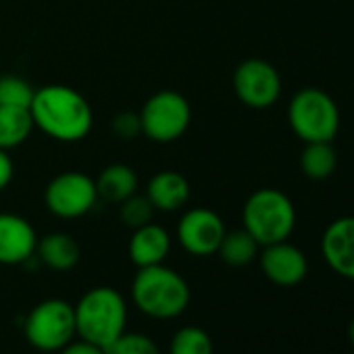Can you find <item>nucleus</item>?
<instances>
[{
	"label": "nucleus",
	"mask_w": 354,
	"mask_h": 354,
	"mask_svg": "<svg viewBox=\"0 0 354 354\" xmlns=\"http://www.w3.org/2000/svg\"><path fill=\"white\" fill-rule=\"evenodd\" d=\"M30 113L34 127L53 140L69 144L84 140L94 125V113L86 96L63 84H50L36 90Z\"/></svg>",
	"instance_id": "f257e3e1"
},
{
	"label": "nucleus",
	"mask_w": 354,
	"mask_h": 354,
	"mask_svg": "<svg viewBox=\"0 0 354 354\" xmlns=\"http://www.w3.org/2000/svg\"><path fill=\"white\" fill-rule=\"evenodd\" d=\"M188 281L169 267L152 265L138 269L131 281V298L136 306L152 319H175L190 304Z\"/></svg>",
	"instance_id": "f03ea898"
},
{
	"label": "nucleus",
	"mask_w": 354,
	"mask_h": 354,
	"mask_svg": "<svg viewBox=\"0 0 354 354\" xmlns=\"http://www.w3.org/2000/svg\"><path fill=\"white\" fill-rule=\"evenodd\" d=\"M73 310L77 335L102 350L125 331L127 306L115 288L98 286L88 290Z\"/></svg>",
	"instance_id": "7ed1b4c3"
},
{
	"label": "nucleus",
	"mask_w": 354,
	"mask_h": 354,
	"mask_svg": "<svg viewBox=\"0 0 354 354\" xmlns=\"http://www.w3.org/2000/svg\"><path fill=\"white\" fill-rule=\"evenodd\" d=\"M242 221L244 230L259 242V246H269L292 236L296 227V209L283 192L261 188L244 203Z\"/></svg>",
	"instance_id": "20e7f679"
},
{
	"label": "nucleus",
	"mask_w": 354,
	"mask_h": 354,
	"mask_svg": "<svg viewBox=\"0 0 354 354\" xmlns=\"http://www.w3.org/2000/svg\"><path fill=\"white\" fill-rule=\"evenodd\" d=\"M288 121L292 131L304 144L331 142L339 129V109L327 92L304 88L290 100Z\"/></svg>",
	"instance_id": "39448f33"
},
{
	"label": "nucleus",
	"mask_w": 354,
	"mask_h": 354,
	"mask_svg": "<svg viewBox=\"0 0 354 354\" xmlns=\"http://www.w3.org/2000/svg\"><path fill=\"white\" fill-rule=\"evenodd\" d=\"M26 339L42 352H59L73 342L75 310L67 300L48 298L36 304L24 323Z\"/></svg>",
	"instance_id": "423d86ee"
},
{
	"label": "nucleus",
	"mask_w": 354,
	"mask_h": 354,
	"mask_svg": "<svg viewBox=\"0 0 354 354\" xmlns=\"http://www.w3.org/2000/svg\"><path fill=\"white\" fill-rule=\"evenodd\" d=\"M138 115L142 133L158 144L180 140L188 131L192 121L188 98L175 90H160L152 94Z\"/></svg>",
	"instance_id": "0eeeda50"
},
{
	"label": "nucleus",
	"mask_w": 354,
	"mask_h": 354,
	"mask_svg": "<svg viewBox=\"0 0 354 354\" xmlns=\"http://www.w3.org/2000/svg\"><path fill=\"white\" fill-rule=\"evenodd\" d=\"M96 201V182L80 171H65L57 175L44 192L46 209L61 219H80L88 215Z\"/></svg>",
	"instance_id": "6e6552de"
},
{
	"label": "nucleus",
	"mask_w": 354,
	"mask_h": 354,
	"mask_svg": "<svg viewBox=\"0 0 354 354\" xmlns=\"http://www.w3.org/2000/svg\"><path fill=\"white\" fill-rule=\"evenodd\" d=\"M234 92L248 109H269L281 94V77L277 69L263 59H248L234 71Z\"/></svg>",
	"instance_id": "1a4fd4ad"
},
{
	"label": "nucleus",
	"mask_w": 354,
	"mask_h": 354,
	"mask_svg": "<svg viewBox=\"0 0 354 354\" xmlns=\"http://www.w3.org/2000/svg\"><path fill=\"white\" fill-rule=\"evenodd\" d=\"M223 219L211 209H192L177 223V242L192 257L217 254L225 236Z\"/></svg>",
	"instance_id": "9d476101"
},
{
	"label": "nucleus",
	"mask_w": 354,
	"mask_h": 354,
	"mask_svg": "<svg viewBox=\"0 0 354 354\" xmlns=\"http://www.w3.org/2000/svg\"><path fill=\"white\" fill-rule=\"evenodd\" d=\"M261 269L271 283L281 286V288H292V286H298L306 277L308 261L298 246L283 240V242L263 246Z\"/></svg>",
	"instance_id": "9b49d317"
},
{
	"label": "nucleus",
	"mask_w": 354,
	"mask_h": 354,
	"mask_svg": "<svg viewBox=\"0 0 354 354\" xmlns=\"http://www.w3.org/2000/svg\"><path fill=\"white\" fill-rule=\"evenodd\" d=\"M321 254L333 273L354 279V217H339L325 227Z\"/></svg>",
	"instance_id": "f8f14e48"
},
{
	"label": "nucleus",
	"mask_w": 354,
	"mask_h": 354,
	"mask_svg": "<svg viewBox=\"0 0 354 354\" xmlns=\"http://www.w3.org/2000/svg\"><path fill=\"white\" fill-rule=\"evenodd\" d=\"M38 236L32 223L15 213H0V265H21L36 254Z\"/></svg>",
	"instance_id": "ddd939ff"
},
{
	"label": "nucleus",
	"mask_w": 354,
	"mask_h": 354,
	"mask_svg": "<svg viewBox=\"0 0 354 354\" xmlns=\"http://www.w3.org/2000/svg\"><path fill=\"white\" fill-rule=\"evenodd\" d=\"M146 198L152 203L154 211H180L190 198V182L180 171H158L146 184Z\"/></svg>",
	"instance_id": "4468645a"
},
{
	"label": "nucleus",
	"mask_w": 354,
	"mask_h": 354,
	"mask_svg": "<svg viewBox=\"0 0 354 354\" xmlns=\"http://www.w3.org/2000/svg\"><path fill=\"white\" fill-rule=\"evenodd\" d=\"M171 250V236L165 227L156 223H146L138 230H133L127 246L129 261L142 269V267H152L160 265Z\"/></svg>",
	"instance_id": "2eb2a0df"
},
{
	"label": "nucleus",
	"mask_w": 354,
	"mask_h": 354,
	"mask_svg": "<svg viewBox=\"0 0 354 354\" xmlns=\"http://www.w3.org/2000/svg\"><path fill=\"white\" fill-rule=\"evenodd\" d=\"M94 182H96L98 198L113 203V205H121L131 194H136L138 175L129 165L115 162V165L104 167L98 175V180H94Z\"/></svg>",
	"instance_id": "dca6fc26"
},
{
	"label": "nucleus",
	"mask_w": 354,
	"mask_h": 354,
	"mask_svg": "<svg viewBox=\"0 0 354 354\" xmlns=\"http://www.w3.org/2000/svg\"><path fill=\"white\" fill-rule=\"evenodd\" d=\"M36 254L53 271H69L80 263V246L69 234H48L38 240Z\"/></svg>",
	"instance_id": "f3484780"
},
{
	"label": "nucleus",
	"mask_w": 354,
	"mask_h": 354,
	"mask_svg": "<svg viewBox=\"0 0 354 354\" xmlns=\"http://www.w3.org/2000/svg\"><path fill=\"white\" fill-rule=\"evenodd\" d=\"M34 131V119L30 109L0 106V148L11 150L21 146Z\"/></svg>",
	"instance_id": "a211bd4d"
},
{
	"label": "nucleus",
	"mask_w": 354,
	"mask_h": 354,
	"mask_svg": "<svg viewBox=\"0 0 354 354\" xmlns=\"http://www.w3.org/2000/svg\"><path fill=\"white\" fill-rule=\"evenodd\" d=\"M337 156L331 142H308L300 154V169L308 180L321 182L335 171Z\"/></svg>",
	"instance_id": "6ab92c4d"
},
{
	"label": "nucleus",
	"mask_w": 354,
	"mask_h": 354,
	"mask_svg": "<svg viewBox=\"0 0 354 354\" xmlns=\"http://www.w3.org/2000/svg\"><path fill=\"white\" fill-rule=\"evenodd\" d=\"M259 242L242 227L236 232H225L217 254L230 267H246L259 254Z\"/></svg>",
	"instance_id": "aec40b11"
},
{
	"label": "nucleus",
	"mask_w": 354,
	"mask_h": 354,
	"mask_svg": "<svg viewBox=\"0 0 354 354\" xmlns=\"http://www.w3.org/2000/svg\"><path fill=\"white\" fill-rule=\"evenodd\" d=\"M171 354H213V339L203 327L186 325L175 331L171 339Z\"/></svg>",
	"instance_id": "412c9836"
},
{
	"label": "nucleus",
	"mask_w": 354,
	"mask_h": 354,
	"mask_svg": "<svg viewBox=\"0 0 354 354\" xmlns=\"http://www.w3.org/2000/svg\"><path fill=\"white\" fill-rule=\"evenodd\" d=\"M34 88L19 75H3L0 77V106H21L30 109L34 100Z\"/></svg>",
	"instance_id": "4be33fe9"
},
{
	"label": "nucleus",
	"mask_w": 354,
	"mask_h": 354,
	"mask_svg": "<svg viewBox=\"0 0 354 354\" xmlns=\"http://www.w3.org/2000/svg\"><path fill=\"white\" fill-rule=\"evenodd\" d=\"M104 354H160V350L150 335L123 331L113 344L104 348Z\"/></svg>",
	"instance_id": "5701e85b"
},
{
	"label": "nucleus",
	"mask_w": 354,
	"mask_h": 354,
	"mask_svg": "<svg viewBox=\"0 0 354 354\" xmlns=\"http://www.w3.org/2000/svg\"><path fill=\"white\" fill-rule=\"evenodd\" d=\"M152 215H154V207L146 198V194H131L127 201L121 203V221L131 230L152 223Z\"/></svg>",
	"instance_id": "b1692460"
},
{
	"label": "nucleus",
	"mask_w": 354,
	"mask_h": 354,
	"mask_svg": "<svg viewBox=\"0 0 354 354\" xmlns=\"http://www.w3.org/2000/svg\"><path fill=\"white\" fill-rule=\"evenodd\" d=\"M113 131L119 136V138H133L138 131H142V125H140V115L136 113H119L113 117Z\"/></svg>",
	"instance_id": "393cba45"
},
{
	"label": "nucleus",
	"mask_w": 354,
	"mask_h": 354,
	"mask_svg": "<svg viewBox=\"0 0 354 354\" xmlns=\"http://www.w3.org/2000/svg\"><path fill=\"white\" fill-rule=\"evenodd\" d=\"M13 175H15V165L13 158L9 154V150L0 148V192H3L11 182H13Z\"/></svg>",
	"instance_id": "a878e982"
},
{
	"label": "nucleus",
	"mask_w": 354,
	"mask_h": 354,
	"mask_svg": "<svg viewBox=\"0 0 354 354\" xmlns=\"http://www.w3.org/2000/svg\"><path fill=\"white\" fill-rule=\"evenodd\" d=\"M59 354H104V350L90 342L80 339V342H69L63 350H59Z\"/></svg>",
	"instance_id": "bb28decb"
},
{
	"label": "nucleus",
	"mask_w": 354,
	"mask_h": 354,
	"mask_svg": "<svg viewBox=\"0 0 354 354\" xmlns=\"http://www.w3.org/2000/svg\"><path fill=\"white\" fill-rule=\"evenodd\" d=\"M348 337H350V342H352V346H354V319L350 321V327H348Z\"/></svg>",
	"instance_id": "cd10ccee"
}]
</instances>
